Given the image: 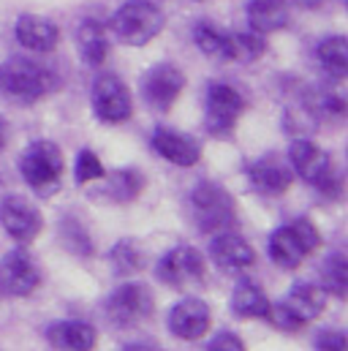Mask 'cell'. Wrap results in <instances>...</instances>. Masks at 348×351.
<instances>
[{"instance_id":"obj_1","label":"cell","mask_w":348,"mask_h":351,"mask_svg":"<svg viewBox=\"0 0 348 351\" xmlns=\"http://www.w3.org/2000/svg\"><path fill=\"white\" fill-rule=\"evenodd\" d=\"M288 164L294 175H299L310 188H316L324 199H340L343 196V175L335 167L332 156L321 150L313 139H294L288 147Z\"/></svg>"},{"instance_id":"obj_2","label":"cell","mask_w":348,"mask_h":351,"mask_svg":"<svg viewBox=\"0 0 348 351\" xmlns=\"http://www.w3.org/2000/svg\"><path fill=\"white\" fill-rule=\"evenodd\" d=\"M16 167H19L22 180L38 196L47 199L60 188V180L66 172V158H63V150L52 139H36L22 150Z\"/></svg>"},{"instance_id":"obj_3","label":"cell","mask_w":348,"mask_h":351,"mask_svg":"<svg viewBox=\"0 0 348 351\" xmlns=\"http://www.w3.org/2000/svg\"><path fill=\"white\" fill-rule=\"evenodd\" d=\"M0 88L5 90L14 101L36 104L58 88V77L49 66H41L33 58L16 55V58H8L0 66Z\"/></svg>"},{"instance_id":"obj_4","label":"cell","mask_w":348,"mask_h":351,"mask_svg":"<svg viewBox=\"0 0 348 351\" xmlns=\"http://www.w3.org/2000/svg\"><path fill=\"white\" fill-rule=\"evenodd\" d=\"M166 25L164 11L153 0H128L112 14V33L125 47H145L150 44Z\"/></svg>"},{"instance_id":"obj_5","label":"cell","mask_w":348,"mask_h":351,"mask_svg":"<svg viewBox=\"0 0 348 351\" xmlns=\"http://www.w3.org/2000/svg\"><path fill=\"white\" fill-rule=\"evenodd\" d=\"M190 213H193V223L204 234H218L234 229L237 223L234 196L212 180H204L190 191Z\"/></svg>"},{"instance_id":"obj_6","label":"cell","mask_w":348,"mask_h":351,"mask_svg":"<svg viewBox=\"0 0 348 351\" xmlns=\"http://www.w3.org/2000/svg\"><path fill=\"white\" fill-rule=\"evenodd\" d=\"M103 313L106 319L117 327V330H131L145 324L147 319H153L156 313V297L153 289L147 283H123L117 286L106 302H103Z\"/></svg>"},{"instance_id":"obj_7","label":"cell","mask_w":348,"mask_h":351,"mask_svg":"<svg viewBox=\"0 0 348 351\" xmlns=\"http://www.w3.org/2000/svg\"><path fill=\"white\" fill-rule=\"evenodd\" d=\"M90 104H92V114L101 123H109V125H120V123L131 120V114H134L131 90H128V85L117 74H112V71L98 74L92 80Z\"/></svg>"},{"instance_id":"obj_8","label":"cell","mask_w":348,"mask_h":351,"mask_svg":"<svg viewBox=\"0 0 348 351\" xmlns=\"http://www.w3.org/2000/svg\"><path fill=\"white\" fill-rule=\"evenodd\" d=\"M245 112V95L226 82H212L204 95V128L212 136H229Z\"/></svg>"},{"instance_id":"obj_9","label":"cell","mask_w":348,"mask_h":351,"mask_svg":"<svg viewBox=\"0 0 348 351\" xmlns=\"http://www.w3.org/2000/svg\"><path fill=\"white\" fill-rule=\"evenodd\" d=\"M204 275H207L204 256L190 245H177L172 251H166L156 264V278L172 289L196 286L204 280Z\"/></svg>"},{"instance_id":"obj_10","label":"cell","mask_w":348,"mask_h":351,"mask_svg":"<svg viewBox=\"0 0 348 351\" xmlns=\"http://www.w3.org/2000/svg\"><path fill=\"white\" fill-rule=\"evenodd\" d=\"M41 278V267L27 248H14L0 259V291L8 297H30Z\"/></svg>"},{"instance_id":"obj_11","label":"cell","mask_w":348,"mask_h":351,"mask_svg":"<svg viewBox=\"0 0 348 351\" xmlns=\"http://www.w3.org/2000/svg\"><path fill=\"white\" fill-rule=\"evenodd\" d=\"M0 223L8 232V237H14L22 245L36 240L41 234V229H44L41 210L22 193L3 196V202H0Z\"/></svg>"},{"instance_id":"obj_12","label":"cell","mask_w":348,"mask_h":351,"mask_svg":"<svg viewBox=\"0 0 348 351\" xmlns=\"http://www.w3.org/2000/svg\"><path fill=\"white\" fill-rule=\"evenodd\" d=\"M142 98L153 112H169L185 88V74L174 63H158L142 77Z\"/></svg>"},{"instance_id":"obj_13","label":"cell","mask_w":348,"mask_h":351,"mask_svg":"<svg viewBox=\"0 0 348 351\" xmlns=\"http://www.w3.org/2000/svg\"><path fill=\"white\" fill-rule=\"evenodd\" d=\"M212 324V311L199 297H185L169 311V332L179 341H201Z\"/></svg>"},{"instance_id":"obj_14","label":"cell","mask_w":348,"mask_h":351,"mask_svg":"<svg viewBox=\"0 0 348 351\" xmlns=\"http://www.w3.org/2000/svg\"><path fill=\"white\" fill-rule=\"evenodd\" d=\"M248 180L264 196H280L291 188L294 169L288 161H283L277 153H266L248 164Z\"/></svg>"},{"instance_id":"obj_15","label":"cell","mask_w":348,"mask_h":351,"mask_svg":"<svg viewBox=\"0 0 348 351\" xmlns=\"http://www.w3.org/2000/svg\"><path fill=\"white\" fill-rule=\"evenodd\" d=\"M210 259L215 262V267H221L223 272H243V269H248L251 264L256 262V251H253V245L243 234L226 229V232L212 234V240H210Z\"/></svg>"},{"instance_id":"obj_16","label":"cell","mask_w":348,"mask_h":351,"mask_svg":"<svg viewBox=\"0 0 348 351\" xmlns=\"http://www.w3.org/2000/svg\"><path fill=\"white\" fill-rule=\"evenodd\" d=\"M153 150L164 158V161H169L174 167H196L199 164V158H201V145L193 139V136H188V134H182V131H174V128H166V125H158L156 131H153Z\"/></svg>"},{"instance_id":"obj_17","label":"cell","mask_w":348,"mask_h":351,"mask_svg":"<svg viewBox=\"0 0 348 351\" xmlns=\"http://www.w3.org/2000/svg\"><path fill=\"white\" fill-rule=\"evenodd\" d=\"M14 36L25 49L38 52V55L52 52L58 47V41H60L58 25L52 19H47V16H38V14H22L16 19V25H14Z\"/></svg>"},{"instance_id":"obj_18","label":"cell","mask_w":348,"mask_h":351,"mask_svg":"<svg viewBox=\"0 0 348 351\" xmlns=\"http://www.w3.org/2000/svg\"><path fill=\"white\" fill-rule=\"evenodd\" d=\"M95 182H101V185L92 191V196H103L106 202H114V204L136 202L139 193H142L145 185H147L145 175H142L139 169H131V167L106 172V175L101 177V180H95Z\"/></svg>"},{"instance_id":"obj_19","label":"cell","mask_w":348,"mask_h":351,"mask_svg":"<svg viewBox=\"0 0 348 351\" xmlns=\"http://www.w3.org/2000/svg\"><path fill=\"white\" fill-rule=\"evenodd\" d=\"M44 338H47V343L52 349H66V351L95 349V343H98V332L87 322H77V319H66V322L49 324L47 332H44Z\"/></svg>"},{"instance_id":"obj_20","label":"cell","mask_w":348,"mask_h":351,"mask_svg":"<svg viewBox=\"0 0 348 351\" xmlns=\"http://www.w3.org/2000/svg\"><path fill=\"white\" fill-rule=\"evenodd\" d=\"M327 297H330V294H327L319 283H305V280H299V283H294V286L288 289L283 305H286L302 324H308V322H313V319H319V316L324 313Z\"/></svg>"},{"instance_id":"obj_21","label":"cell","mask_w":348,"mask_h":351,"mask_svg":"<svg viewBox=\"0 0 348 351\" xmlns=\"http://www.w3.org/2000/svg\"><path fill=\"white\" fill-rule=\"evenodd\" d=\"M266 254L269 259L277 264L280 269H297L299 264L305 262L308 251L299 240V234L294 232V226H280L269 234V243H266Z\"/></svg>"},{"instance_id":"obj_22","label":"cell","mask_w":348,"mask_h":351,"mask_svg":"<svg viewBox=\"0 0 348 351\" xmlns=\"http://www.w3.org/2000/svg\"><path fill=\"white\" fill-rule=\"evenodd\" d=\"M248 25L251 30H256L261 36L277 33L288 25V0H248L245 8Z\"/></svg>"},{"instance_id":"obj_23","label":"cell","mask_w":348,"mask_h":351,"mask_svg":"<svg viewBox=\"0 0 348 351\" xmlns=\"http://www.w3.org/2000/svg\"><path fill=\"white\" fill-rule=\"evenodd\" d=\"M77 52L82 58V63L90 69H98L106 63L109 55V33L101 22L95 19H82V25L77 27Z\"/></svg>"},{"instance_id":"obj_24","label":"cell","mask_w":348,"mask_h":351,"mask_svg":"<svg viewBox=\"0 0 348 351\" xmlns=\"http://www.w3.org/2000/svg\"><path fill=\"white\" fill-rule=\"evenodd\" d=\"M269 297L264 294L256 280L251 278H240L234 291H232V313L237 319H266L269 313Z\"/></svg>"},{"instance_id":"obj_25","label":"cell","mask_w":348,"mask_h":351,"mask_svg":"<svg viewBox=\"0 0 348 351\" xmlns=\"http://www.w3.org/2000/svg\"><path fill=\"white\" fill-rule=\"evenodd\" d=\"M58 240L60 245L77 256V259H90L95 254V245H92V237L87 232V226L77 218V215H63L60 223H58Z\"/></svg>"},{"instance_id":"obj_26","label":"cell","mask_w":348,"mask_h":351,"mask_svg":"<svg viewBox=\"0 0 348 351\" xmlns=\"http://www.w3.org/2000/svg\"><path fill=\"white\" fill-rule=\"evenodd\" d=\"M316 58L321 63V69L327 71L330 80L335 82H343L348 77V41L346 36H327L319 49H316Z\"/></svg>"},{"instance_id":"obj_27","label":"cell","mask_w":348,"mask_h":351,"mask_svg":"<svg viewBox=\"0 0 348 351\" xmlns=\"http://www.w3.org/2000/svg\"><path fill=\"white\" fill-rule=\"evenodd\" d=\"M319 275H321V289L338 300H346L348 294V259L343 251H332L327 254L319 264Z\"/></svg>"},{"instance_id":"obj_28","label":"cell","mask_w":348,"mask_h":351,"mask_svg":"<svg viewBox=\"0 0 348 351\" xmlns=\"http://www.w3.org/2000/svg\"><path fill=\"white\" fill-rule=\"evenodd\" d=\"M193 41H196V47H199L207 58H212V60H232V41H229V33H226V30H218L212 22H207V19L196 22V27H193Z\"/></svg>"},{"instance_id":"obj_29","label":"cell","mask_w":348,"mask_h":351,"mask_svg":"<svg viewBox=\"0 0 348 351\" xmlns=\"http://www.w3.org/2000/svg\"><path fill=\"white\" fill-rule=\"evenodd\" d=\"M109 264H112V272L117 278H131V275H136V272H142L147 267V256L139 248V243L117 240L112 245V251H109Z\"/></svg>"},{"instance_id":"obj_30","label":"cell","mask_w":348,"mask_h":351,"mask_svg":"<svg viewBox=\"0 0 348 351\" xmlns=\"http://www.w3.org/2000/svg\"><path fill=\"white\" fill-rule=\"evenodd\" d=\"M319 117H316V112L299 98V104H291L286 112H283V128H286V134H291L294 139H305V136H310L316 128H319Z\"/></svg>"},{"instance_id":"obj_31","label":"cell","mask_w":348,"mask_h":351,"mask_svg":"<svg viewBox=\"0 0 348 351\" xmlns=\"http://www.w3.org/2000/svg\"><path fill=\"white\" fill-rule=\"evenodd\" d=\"M229 41H232V60L237 63H256L266 55V41L256 30L229 33Z\"/></svg>"},{"instance_id":"obj_32","label":"cell","mask_w":348,"mask_h":351,"mask_svg":"<svg viewBox=\"0 0 348 351\" xmlns=\"http://www.w3.org/2000/svg\"><path fill=\"white\" fill-rule=\"evenodd\" d=\"M106 175V169H103V164H101V158L92 153V150H79V156H77V164H74V180H77V185H87V182H95V180H101V177Z\"/></svg>"},{"instance_id":"obj_33","label":"cell","mask_w":348,"mask_h":351,"mask_svg":"<svg viewBox=\"0 0 348 351\" xmlns=\"http://www.w3.org/2000/svg\"><path fill=\"white\" fill-rule=\"evenodd\" d=\"M266 322L275 327V330H283V332H299V327H302V322L283 305V302H277V305H269V313H266Z\"/></svg>"},{"instance_id":"obj_34","label":"cell","mask_w":348,"mask_h":351,"mask_svg":"<svg viewBox=\"0 0 348 351\" xmlns=\"http://www.w3.org/2000/svg\"><path fill=\"white\" fill-rule=\"evenodd\" d=\"M291 226H294V232L299 234V240H302V245H305L308 254H313V251L321 245V232L316 229V223H313L310 218H297Z\"/></svg>"},{"instance_id":"obj_35","label":"cell","mask_w":348,"mask_h":351,"mask_svg":"<svg viewBox=\"0 0 348 351\" xmlns=\"http://www.w3.org/2000/svg\"><path fill=\"white\" fill-rule=\"evenodd\" d=\"M346 335L343 332H338V330H324V332H319L316 335V341H313V346L321 351H343L346 349Z\"/></svg>"},{"instance_id":"obj_36","label":"cell","mask_w":348,"mask_h":351,"mask_svg":"<svg viewBox=\"0 0 348 351\" xmlns=\"http://www.w3.org/2000/svg\"><path fill=\"white\" fill-rule=\"evenodd\" d=\"M243 349H245V343H243V338L234 335V332H218V335L207 343V351H243Z\"/></svg>"},{"instance_id":"obj_37","label":"cell","mask_w":348,"mask_h":351,"mask_svg":"<svg viewBox=\"0 0 348 351\" xmlns=\"http://www.w3.org/2000/svg\"><path fill=\"white\" fill-rule=\"evenodd\" d=\"M5 142H8V123H5V117L0 114V150L5 147Z\"/></svg>"},{"instance_id":"obj_38","label":"cell","mask_w":348,"mask_h":351,"mask_svg":"<svg viewBox=\"0 0 348 351\" xmlns=\"http://www.w3.org/2000/svg\"><path fill=\"white\" fill-rule=\"evenodd\" d=\"M291 3H297V5H302V8H321L324 5V0H291Z\"/></svg>"}]
</instances>
